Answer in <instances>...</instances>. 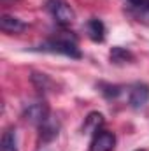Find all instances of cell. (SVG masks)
Segmentation results:
<instances>
[{
  "label": "cell",
  "mask_w": 149,
  "mask_h": 151,
  "mask_svg": "<svg viewBox=\"0 0 149 151\" xmlns=\"http://www.w3.org/2000/svg\"><path fill=\"white\" fill-rule=\"evenodd\" d=\"M34 51H42V53H51V55H63L69 58H75L79 60L82 56L75 37L70 35H58V37H51L44 40L40 46L34 47Z\"/></svg>",
  "instance_id": "obj_1"
},
{
  "label": "cell",
  "mask_w": 149,
  "mask_h": 151,
  "mask_svg": "<svg viewBox=\"0 0 149 151\" xmlns=\"http://www.w3.org/2000/svg\"><path fill=\"white\" fill-rule=\"evenodd\" d=\"M46 9H47V12L54 18V21L60 27L67 28V27H70L74 23L75 12L65 0H47L46 2Z\"/></svg>",
  "instance_id": "obj_2"
},
{
  "label": "cell",
  "mask_w": 149,
  "mask_h": 151,
  "mask_svg": "<svg viewBox=\"0 0 149 151\" xmlns=\"http://www.w3.org/2000/svg\"><path fill=\"white\" fill-rule=\"evenodd\" d=\"M23 116H25V119H28V121H32V123H35V125H42L51 114H49L47 104H46L44 100H39V102L28 104V106L25 107V111H23Z\"/></svg>",
  "instance_id": "obj_3"
},
{
  "label": "cell",
  "mask_w": 149,
  "mask_h": 151,
  "mask_svg": "<svg viewBox=\"0 0 149 151\" xmlns=\"http://www.w3.org/2000/svg\"><path fill=\"white\" fill-rule=\"evenodd\" d=\"M149 100V86L144 83H135L128 91V104L133 109H142Z\"/></svg>",
  "instance_id": "obj_4"
},
{
  "label": "cell",
  "mask_w": 149,
  "mask_h": 151,
  "mask_svg": "<svg viewBox=\"0 0 149 151\" xmlns=\"http://www.w3.org/2000/svg\"><path fill=\"white\" fill-rule=\"evenodd\" d=\"M116 146V135L109 130H98L93 134L90 151H112Z\"/></svg>",
  "instance_id": "obj_5"
},
{
  "label": "cell",
  "mask_w": 149,
  "mask_h": 151,
  "mask_svg": "<svg viewBox=\"0 0 149 151\" xmlns=\"http://www.w3.org/2000/svg\"><path fill=\"white\" fill-rule=\"evenodd\" d=\"M27 23L21 21L19 18H14V16H7V14H2L0 18V28L4 34H21L23 30H27Z\"/></svg>",
  "instance_id": "obj_6"
},
{
  "label": "cell",
  "mask_w": 149,
  "mask_h": 151,
  "mask_svg": "<svg viewBox=\"0 0 149 151\" xmlns=\"http://www.w3.org/2000/svg\"><path fill=\"white\" fill-rule=\"evenodd\" d=\"M86 34L93 42H104L105 39V25L98 18H91L86 21Z\"/></svg>",
  "instance_id": "obj_7"
},
{
  "label": "cell",
  "mask_w": 149,
  "mask_h": 151,
  "mask_svg": "<svg viewBox=\"0 0 149 151\" xmlns=\"http://www.w3.org/2000/svg\"><path fill=\"white\" fill-rule=\"evenodd\" d=\"M109 56H111V62L116 63V65L130 63V62L135 60L133 53H132L130 49H126V47H121V46H114V47L111 49V53H109Z\"/></svg>",
  "instance_id": "obj_8"
},
{
  "label": "cell",
  "mask_w": 149,
  "mask_h": 151,
  "mask_svg": "<svg viewBox=\"0 0 149 151\" xmlns=\"http://www.w3.org/2000/svg\"><path fill=\"white\" fill-rule=\"evenodd\" d=\"M39 130H40V139L42 142H49L53 141L54 137H58V123L49 116L42 125H39Z\"/></svg>",
  "instance_id": "obj_9"
},
{
  "label": "cell",
  "mask_w": 149,
  "mask_h": 151,
  "mask_svg": "<svg viewBox=\"0 0 149 151\" xmlns=\"http://www.w3.org/2000/svg\"><path fill=\"white\" fill-rule=\"evenodd\" d=\"M0 151H19L18 150V134H16V128H7L2 134Z\"/></svg>",
  "instance_id": "obj_10"
},
{
  "label": "cell",
  "mask_w": 149,
  "mask_h": 151,
  "mask_svg": "<svg viewBox=\"0 0 149 151\" xmlns=\"http://www.w3.org/2000/svg\"><path fill=\"white\" fill-rule=\"evenodd\" d=\"M102 125H104V116H102V114L100 113H90L88 118L84 119L82 130H84V132H90V134H97Z\"/></svg>",
  "instance_id": "obj_11"
},
{
  "label": "cell",
  "mask_w": 149,
  "mask_h": 151,
  "mask_svg": "<svg viewBox=\"0 0 149 151\" xmlns=\"http://www.w3.org/2000/svg\"><path fill=\"white\" fill-rule=\"evenodd\" d=\"M130 12L133 14V18L144 25L149 27V0L142 5H135V7H130Z\"/></svg>",
  "instance_id": "obj_12"
},
{
  "label": "cell",
  "mask_w": 149,
  "mask_h": 151,
  "mask_svg": "<svg viewBox=\"0 0 149 151\" xmlns=\"http://www.w3.org/2000/svg\"><path fill=\"white\" fill-rule=\"evenodd\" d=\"M98 90H100V93H102L105 99H116V97L121 93V86H117V84H109V83H100V84H98Z\"/></svg>",
  "instance_id": "obj_13"
},
{
  "label": "cell",
  "mask_w": 149,
  "mask_h": 151,
  "mask_svg": "<svg viewBox=\"0 0 149 151\" xmlns=\"http://www.w3.org/2000/svg\"><path fill=\"white\" fill-rule=\"evenodd\" d=\"M130 2V7H135V5H142V4H146L148 0H128Z\"/></svg>",
  "instance_id": "obj_14"
},
{
  "label": "cell",
  "mask_w": 149,
  "mask_h": 151,
  "mask_svg": "<svg viewBox=\"0 0 149 151\" xmlns=\"http://www.w3.org/2000/svg\"><path fill=\"white\" fill-rule=\"evenodd\" d=\"M135 151H146V150H135Z\"/></svg>",
  "instance_id": "obj_15"
}]
</instances>
